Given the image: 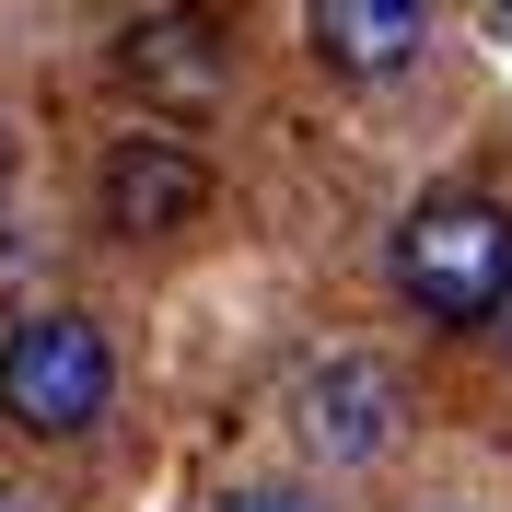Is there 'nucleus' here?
Masks as SVG:
<instances>
[{
	"label": "nucleus",
	"mask_w": 512,
	"mask_h": 512,
	"mask_svg": "<svg viewBox=\"0 0 512 512\" xmlns=\"http://www.w3.org/2000/svg\"><path fill=\"white\" fill-rule=\"evenodd\" d=\"M396 291L431 326H489L512 291V210L489 187H431L396 222Z\"/></svg>",
	"instance_id": "obj_1"
},
{
	"label": "nucleus",
	"mask_w": 512,
	"mask_h": 512,
	"mask_svg": "<svg viewBox=\"0 0 512 512\" xmlns=\"http://www.w3.org/2000/svg\"><path fill=\"white\" fill-rule=\"evenodd\" d=\"M105 408H117V350H105V326L70 315V303H35L12 338H0V419H12L24 443H82Z\"/></svg>",
	"instance_id": "obj_2"
},
{
	"label": "nucleus",
	"mask_w": 512,
	"mask_h": 512,
	"mask_svg": "<svg viewBox=\"0 0 512 512\" xmlns=\"http://www.w3.org/2000/svg\"><path fill=\"white\" fill-rule=\"evenodd\" d=\"M291 443L315 466H373L396 443V373L373 350H326L291 373Z\"/></svg>",
	"instance_id": "obj_3"
},
{
	"label": "nucleus",
	"mask_w": 512,
	"mask_h": 512,
	"mask_svg": "<svg viewBox=\"0 0 512 512\" xmlns=\"http://www.w3.org/2000/svg\"><path fill=\"white\" fill-rule=\"evenodd\" d=\"M198 210H210V163L187 152V140H163V128H128L117 152L94 163V222L105 233H187Z\"/></svg>",
	"instance_id": "obj_4"
},
{
	"label": "nucleus",
	"mask_w": 512,
	"mask_h": 512,
	"mask_svg": "<svg viewBox=\"0 0 512 512\" xmlns=\"http://www.w3.org/2000/svg\"><path fill=\"white\" fill-rule=\"evenodd\" d=\"M303 35L338 82H384L431 47V0H303Z\"/></svg>",
	"instance_id": "obj_5"
},
{
	"label": "nucleus",
	"mask_w": 512,
	"mask_h": 512,
	"mask_svg": "<svg viewBox=\"0 0 512 512\" xmlns=\"http://www.w3.org/2000/svg\"><path fill=\"white\" fill-rule=\"evenodd\" d=\"M128 70H140V82H175V94H210V35L198 24H152L128 47Z\"/></svg>",
	"instance_id": "obj_6"
},
{
	"label": "nucleus",
	"mask_w": 512,
	"mask_h": 512,
	"mask_svg": "<svg viewBox=\"0 0 512 512\" xmlns=\"http://www.w3.org/2000/svg\"><path fill=\"white\" fill-rule=\"evenodd\" d=\"M222 512H326V501H303V489H233Z\"/></svg>",
	"instance_id": "obj_7"
},
{
	"label": "nucleus",
	"mask_w": 512,
	"mask_h": 512,
	"mask_svg": "<svg viewBox=\"0 0 512 512\" xmlns=\"http://www.w3.org/2000/svg\"><path fill=\"white\" fill-rule=\"evenodd\" d=\"M0 512H47V501H35V489H12V478H0Z\"/></svg>",
	"instance_id": "obj_8"
},
{
	"label": "nucleus",
	"mask_w": 512,
	"mask_h": 512,
	"mask_svg": "<svg viewBox=\"0 0 512 512\" xmlns=\"http://www.w3.org/2000/svg\"><path fill=\"white\" fill-rule=\"evenodd\" d=\"M0 198H12V140H0Z\"/></svg>",
	"instance_id": "obj_9"
},
{
	"label": "nucleus",
	"mask_w": 512,
	"mask_h": 512,
	"mask_svg": "<svg viewBox=\"0 0 512 512\" xmlns=\"http://www.w3.org/2000/svg\"><path fill=\"white\" fill-rule=\"evenodd\" d=\"M501 315H512V291H501Z\"/></svg>",
	"instance_id": "obj_10"
}]
</instances>
